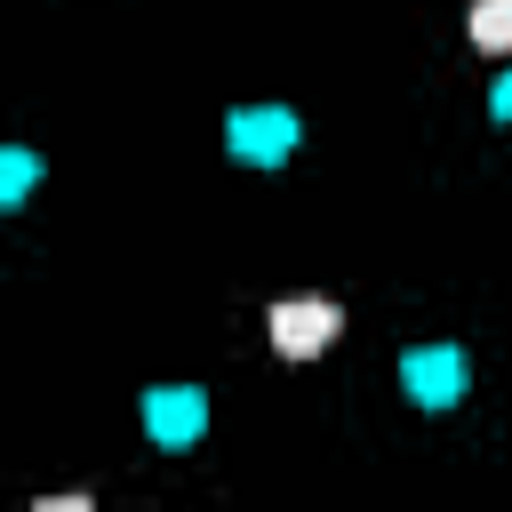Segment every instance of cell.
<instances>
[{
  "label": "cell",
  "instance_id": "277c9868",
  "mask_svg": "<svg viewBox=\"0 0 512 512\" xmlns=\"http://www.w3.org/2000/svg\"><path fill=\"white\" fill-rule=\"evenodd\" d=\"M224 128H232V152L240 160H280L296 144V112H280V104H240Z\"/></svg>",
  "mask_w": 512,
  "mask_h": 512
},
{
  "label": "cell",
  "instance_id": "3957f363",
  "mask_svg": "<svg viewBox=\"0 0 512 512\" xmlns=\"http://www.w3.org/2000/svg\"><path fill=\"white\" fill-rule=\"evenodd\" d=\"M400 384H408L424 408H448V400L464 392V352H456V344H416V352L400 360Z\"/></svg>",
  "mask_w": 512,
  "mask_h": 512
},
{
  "label": "cell",
  "instance_id": "7a4b0ae2",
  "mask_svg": "<svg viewBox=\"0 0 512 512\" xmlns=\"http://www.w3.org/2000/svg\"><path fill=\"white\" fill-rule=\"evenodd\" d=\"M144 424H152L160 448H192L208 432V400L192 384H160V392H144Z\"/></svg>",
  "mask_w": 512,
  "mask_h": 512
},
{
  "label": "cell",
  "instance_id": "52a82bcc",
  "mask_svg": "<svg viewBox=\"0 0 512 512\" xmlns=\"http://www.w3.org/2000/svg\"><path fill=\"white\" fill-rule=\"evenodd\" d=\"M488 112H496V120H504V128H512V72H504V80H496V96H488Z\"/></svg>",
  "mask_w": 512,
  "mask_h": 512
},
{
  "label": "cell",
  "instance_id": "6da1fadb",
  "mask_svg": "<svg viewBox=\"0 0 512 512\" xmlns=\"http://www.w3.org/2000/svg\"><path fill=\"white\" fill-rule=\"evenodd\" d=\"M264 328H272V352H280V360H312V352L336 344L344 312H336L328 296H280V304L264 312Z\"/></svg>",
  "mask_w": 512,
  "mask_h": 512
},
{
  "label": "cell",
  "instance_id": "8992f818",
  "mask_svg": "<svg viewBox=\"0 0 512 512\" xmlns=\"http://www.w3.org/2000/svg\"><path fill=\"white\" fill-rule=\"evenodd\" d=\"M32 512H96V504H88V496H80V488H72V496H40V504H32Z\"/></svg>",
  "mask_w": 512,
  "mask_h": 512
},
{
  "label": "cell",
  "instance_id": "5b68a950",
  "mask_svg": "<svg viewBox=\"0 0 512 512\" xmlns=\"http://www.w3.org/2000/svg\"><path fill=\"white\" fill-rule=\"evenodd\" d=\"M464 32H472V48H488V56H512V0H472Z\"/></svg>",
  "mask_w": 512,
  "mask_h": 512
}]
</instances>
